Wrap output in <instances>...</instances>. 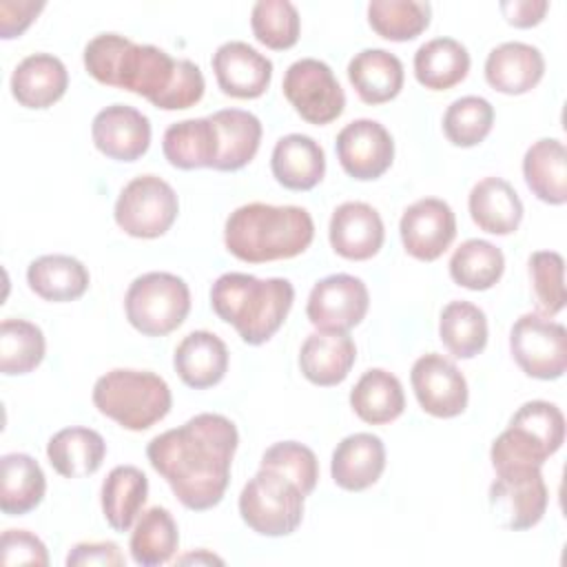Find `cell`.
Returning a JSON list of instances; mask_svg holds the SVG:
<instances>
[{
	"instance_id": "cell-1",
	"label": "cell",
	"mask_w": 567,
	"mask_h": 567,
	"mask_svg": "<svg viewBox=\"0 0 567 567\" xmlns=\"http://www.w3.org/2000/svg\"><path fill=\"white\" fill-rule=\"evenodd\" d=\"M237 445L239 434L228 416L202 412L157 434L146 445V458L186 509L206 512L226 494Z\"/></svg>"
},
{
	"instance_id": "cell-2",
	"label": "cell",
	"mask_w": 567,
	"mask_h": 567,
	"mask_svg": "<svg viewBox=\"0 0 567 567\" xmlns=\"http://www.w3.org/2000/svg\"><path fill=\"white\" fill-rule=\"evenodd\" d=\"M84 69L100 84L146 97L162 111L195 106L206 89L202 69L175 60L153 44H135L120 33H100L84 47Z\"/></svg>"
},
{
	"instance_id": "cell-3",
	"label": "cell",
	"mask_w": 567,
	"mask_h": 567,
	"mask_svg": "<svg viewBox=\"0 0 567 567\" xmlns=\"http://www.w3.org/2000/svg\"><path fill=\"white\" fill-rule=\"evenodd\" d=\"M315 239V221L301 206L244 204L224 224L226 250L246 264H266L301 255Z\"/></svg>"
},
{
	"instance_id": "cell-4",
	"label": "cell",
	"mask_w": 567,
	"mask_h": 567,
	"mask_svg": "<svg viewBox=\"0 0 567 567\" xmlns=\"http://www.w3.org/2000/svg\"><path fill=\"white\" fill-rule=\"evenodd\" d=\"M292 301L295 288L284 277L259 279L246 272H224L210 286L213 312L230 323L248 346H261L275 337Z\"/></svg>"
},
{
	"instance_id": "cell-5",
	"label": "cell",
	"mask_w": 567,
	"mask_h": 567,
	"mask_svg": "<svg viewBox=\"0 0 567 567\" xmlns=\"http://www.w3.org/2000/svg\"><path fill=\"white\" fill-rule=\"evenodd\" d=\"M93 405L124 430L142 432L162 421L173 405L168 383L148 370L115 368L93 385Z\"/></svg>"
},
{
	"instance_id": "cell-6",
	"label": "cell",
	"mask_w": 567,
	"mask_h": 567,
	"mask_svg": "<svg viewBox=\"0 0 567 567\" xmlns=\"http://www.w3.org/2000/svg\"><path fill=\"white\" fill-rule=\"evenodd\" d=\"M565 441V416L558 405L549 401H527L523 403L509 425L494 439L489 447V461L494 470L512 465H534L543 463L560 450Z\"/></svg>"
},
{
	"instance_id": "cell-7",
	"label": "cell",
	"mask_w": 567,
	"mask_h": 567,
	"mask_svg": "<svg viewBox=\"0 0 567 567\" xmlns=\"http://www.w3.org/2000/svg\"><path fill=\"white\" fill-rule=\"evenodd\" d=\"M190 310L188 284L164 270L135 277L124 297L128 323L144 337H166L177 330Z\"/></svg>"
},
{
	"instance_id": "cell-8",
	"label": "cell",
	"mask_w": 567,
	"mask_h": 567,
	"mask_svg": "<svg viewBox=\"0 0 567 567\" xmlns=\"http://www.w3.org/2000/svg\"><path fill=\"white\" fill-rule=\"evenodd\" d=\"M303 494L284 474L259 467L239 494L241 520L259 536H288L303 520Z\"/></svg>"
},
{
	"instance_id": "cell-9",
	"label": "cell",
	"mask_w": 567,
	"mask_h": 567,
	"mask_svg": "<svg viewBox=\"0 0 567 567\" xmlns=\"http://www.w3.org/2000/svg\"><path fill=\"white\" fill-rule=\"evenodd\" d=\"M179 199L175 188L157 175L133 177L117 195L113 217L131 237H162L177 219Z\"/></svg>"
},
{
	"instance_id": "cell-10",
	"label": "cell",
	"mask_w": 567,
	"mask_h": 567,
	"mask_svg": "<svg viewBox=\"0 0 567 567\" xmlns=\"http://www.w3.org/2000/svg\"><path fill=\"white\" fill-rule=\"evenodd\" d=\"M494 472L496 478L489 485L487 496L494 520L509 532H523L538 525L549 503L540 467L512 465Z\"/></svg>"
},
{
	"instance_id": "cell-11",
	"label": "cell",
	"mask_w": 567,
	"mask_h": 567,
	"mask_svg": "<svg viewBox=\"0 0 567 567\" xmlns=\"http://www.w3.org/2000/svg\"><path fill=\"white\" fill-rule=\"evenodd\" d=\"M509 352L527 377L560 379L567 370V330L538 312L520 315L509 330Z\"/></svg>"
},
{
	"instance_id": "cell-12",
	"label": "cell",
	"mask_w": 567,
	"mask_h": 567,
	"mask_svg": "<svg viewBox=\"0 0 567 567\" xmlns=\"http://www.w3.org/2000/svg\"><path fill=\"white\" fill-rule=\"evenodd\" d=\"M290 106L308 124L323 126L334 122L346 109V93L332 69L317 58L292 62L281 82Z\"/></svg>"
},
{
	"instance_id": "cell-13",
	"label": "cell",
	"mask_w": 567,
	"mask_h": 567,
	"mask_svg": "<svg viewBox=\"0 0 567 567\" xmlns=\"http://www.w3.org/2000/svg\"><path fill=\"white\" fill-rule=\"evenodd\" d=\"M368 306V286L354 275L337 272L319 279L312 286L306 315L317 330L350 332L365 319Z\"/></svg>"
},
{
	"instance_id": "cell-14",
	"label": "cell",
	"mask_w": 567,
	"mask_h": 567,
	"mask_svg": "<svg viewBox=\"0 0 567 567\" xmlns=\"http://www.w3.org/2000/svg\"><path fill=\"white\" fill-rule=\"evenodd\" d=\"M414 396L423 412L436 419H454L467 408V381L443 354L430 352L414 361L410 372Z\"/></svg>"
},
{
	"instance_id": "cell-15",
	"label": "cell",
	"mask_w": 567,
	"mask_h": 567,
	"mask_svg": "<svg viewBox=\"0 0 567 567\" xmlns=\"http://www.w3.org/2000/svg\"><path fill=\"white\" fill-rule=\"evenodd\" d=\"M341 168L359 179H379L394 159V140L390 131L377 120H354L346 124L334 142Z\"/></svg>"
},
{
	"instance_id": "cell-16",
	"label": "cell",
	"mask_w": 567,
	"mask_h": 567,
	"mask_svg": "<svg viewBox=\"0 0 567 567\" xmlns=\"http://www.w3.org/2000/svg\"><path fill=\"white\" fill-rule=\"evenodd\" d=\"M403 248L419 261L439 259L456 237V215L439 197H423L410 204L399 221Z\"/></svg>"
},
{
	"instance_id": "cell-17",
	"label": "cell",
	"mask_w": 567,
	"mask_h": 567,
	"mask_svg": "<svg viewBox=\"0 0 567 567\" xmlns=\"http://www.w3.org/2000/svg\"><path fill=\"white\" fill-rule=\"evenodd\" d=\"M213 71L221 93L237 100L261 97L272 80V62L241 40L217 47L213 53Z\"/></svg>"
},
{
	"instance_id": "cell-18",
	"label": "cell",
	"mask_w": 567,
	"mask_h": 567,
	"mask_svg": "<svg viewBox=\"0 0 567 567\" xmlns=\"http://www.w3.org/2000/svg\"><path fill=\"white\" fill-rule=\"evenodd\" d=\"M91 137L109 159L135 162L151 146V122L128 104H111L93 117Z\"/></svg>"
},
{
	"instance_id": "cell-19",
	"label": "cell",
	"mask_w": 567,
	"mask_h": 567,
	"mask_svg": "<svg viewBox=\"0 0 567 567\" xmlns=\"http://www.w3.org/2000/svg\"><path fill=\"white\" fill-rule=\"evenodd\" d=\"M332 250L350 261L372 259L385 239L383 219L365 202H343L334 208L328 226Z\"/></svg>"
},
{
	"instance_id": "cell-20",
	"label": "cell",
	"mask_w": 567,
	"mask_h": 567,
	"mask_svg": "<svg viewBox=\"0 0 567 567\" xmlns=\"http://www.w3.org/2000/svg\"><path fill=\"white\" fill-rule=\"evenodd\" d=\"M385 470V445L372 432H354L341 439L332 452V481L346 492L372 487Z\"/></svg>"
},
{
	"instance_id": "cell-21",
	"label": "cell",
	"mask_w": 567,
	"mask_h": 567,
	"mask_svg": "<svg viewBox=\"0 0 567 567\" xmlns=\"http://www.w3.org/2000/svg\"><path fill=\"white\" fill-rule=\"evenodd\" d=\"M357 361V346L348 332L317 330L306 337L299 350L301 374L321 388L346 381Z\"/></svg>"
},
{
	"instance_id": "cell-22",
	"label": "cell",
	"mask_w": 567,
	"mask_h": 567,
	"mask_svg": "<svg viewBox=\"0 0 567 567\" xmlns=\"http://www.w3.org/2000/svg\"><path fill=\"white\" fill-rule=\"evenodd\" d=\"M69 86V71L64 62L51 53L27 55L11 73L13 100L33 111L53 106Z\"/></svg>"
},
{
	"instance_id": "cell-23",
	"label": "cell",
	"mask_w": 567,
	"mask_h": 567,
	"mask_svg": "<svg viewBox=\"0 0 567 567\" xmlns=\"http://www.w3.org/2000/svg\"><path fill=\"white\" fill-rule=\"evenodd\" d=\"M545 75L543 53L525 42H503L487 53L485 80L505 95L529 93Z\"/></svg>"
},
{
	"instance_id": "cell-24",
	"label": "cell",
	"mask_w": 567,
	"mask_h": 567,
	"mask_svg": "<svg viewBox=\"0 0 567 567\" xmlns=\"http://www.w3.org/2000/svg\"><path fill=\"white\" fill-rule=\"evenodd\" d=\"M173 368L188 388H213L226 377L228 348L215 332L195 330L177 343L173 354Z\"/></svg>"
},
{
	"instance_id": "cell-25",
	"label": "cell",
	"mask_w": 567,
	"mask_h": 567,
	"mask_svg": "<svg viewBox=\"0 0 567 567\" xmlns=\"http://www.w3.org/2000/svg\"><path fill=\"white\" fill-rule=\"evenodd\" d=\"M272 177L288 190H310L326 175V153L310 135L290 133L277 140L270 155Z\"/></svg>"
},
{
	"instance_id": "cell-26",
	"label": "cell",
	"mask_w": 567,
	"mask_h": 567,
	"mask_svg": "<svg viewBox=\"0 0 567 567\" xmlns=\"http://www.w3.org/2000/svg\"><path fill=\"white\" fill-rule=\"evenodd\" d=\"M472 221L489 235H512L523 221V202L503 177H483L467 197Z\"/></svg>"
},
{
	"instance_id": "cell-27",
	"label": "cell",
	"mask_w": 567,
	"mask_h": 567,
	"mask_svg": "<svg viewBox=\"0 0 567 567\" xmlns=\"http://www.w3.org/2000/svg\"><path fill=\"white\" fill-rule=\"evenodd\" d=\"M403 64L385 49H363L348 64V80L365 104H385L403 89Z\"/></svg>"
},
{
	"instance_id": "cell-28",
	"label": "cell",
	"mask_w": 567,
	"mask_h": 567,
	"mask_svg": "<svg viewBox=\"0 0 567 567\" xmlns=\"http://www.w3.org/2000/svg\"><path fill=\"white\" fill-rule=\"evenodd\" d=\"M164 157L182 171L213 168L219 155V137L210 117H193L171 124L162 140Z\"/></svg>"
},
{
	"instance_id": "cell-29",
	"label": "cell",
	"mask_w": 567,
	"mask_h": 567,
	"mask_svg": "<svg viewBox=\"0 0 567 567\" xmlns=\"http://www.w3.org/2000/svg\"><path fill=\"white\" fill-rule=\"evenodd\" d=\"M523 177L527 188L545 204L563 206L567 202V151L556 137L536 140L523 157Z\"/></svg>"
},
{
	"instance_id": "cell-30",
	"label": "cell",
	"mask_w": 567,
	"mask_h": 567,
	"mask_svg": "<svg viewBox=\"0 0 567 567\" xmlns=\"http://www.w3.org/2000/svg\"><path fill=\"white\" fill-rule=\"evenodd\" d=\"M27 284L40 299L66 303L89 290L91 275L86 266L71 255H42L29 264Z\"/></svg>"
},
{
	"instance_id": "cell-31",
	"label": "cell",
	"mask_w": 567,
	"mask_h": 567,
	"mask_svg": "<svg viewBox=\"0 0 567 567\" xmlns=\"http://www.w3.org/2000/svg\"><path fill=\"white\" fill-rule=\"evenodd\" d=\"M51 467L64 478L91 476L100 470L106 456V443L100 432L82 425L55 432L47 443Z\"/></svg>"
},
{
	"instance_id": "cell-32",
	"label": "cell",
	"mask_w": 567,
	"mask_h": 567,
	"mask_svg": "<svg viewBox=\"0 0 567 567\" xmlns=\"http://www.w3.org/2000/svg\"><path fill=\"white\" fill-rule=\"evenodd\" d=\"M217 128L219 155L215 171L233 173L252 162L261 142V122L250 111L221 109L208 115Z\"/></svg>"
},
{
	"instance_id": "cell-33",
	"label": "cell",
	"mask_w": 567,
	"mask_h": 567,
	"mask_svg": "<svg viewBox=\"0 0 567 567\" xmlns=\"http://www.w3.org/2000/svg\"><path fill=\"white\" fill-rule=\"evenodd\" d=\"M148 496V478L135 465H117L113 467L100 492L102 514L111 529L128 532Z\"/></svg>"
},
{
	"instance_id": "cell-34",
	"label": "cell",
	"mask_w": 567,
	"mask_h": 567,
	"mask_svg": "<svg viewBox=\"0 0 567 567\" xmlns=\"http://www.w3.org/2000/svg\"><path fill=\"white\" fill-rule=\"evenodd\" d=\"M350 408L370 425H385L399 419L405 410V394L401 381L383 370L372 368L354 383L350 392Z\"/></svg>"
},
{
	"instance_id": "cell-35",
	"label": "cell",
	"mask_w": 567,
	"mask_h": 567,
	"mask_svg": "<svg viewBox=\"0 0 567 567\" xmlns=\"http://www.w3.org/2000/svg\"><path fill=\"white\" fill-rule=\"evenodd\" d=\"M2 487L0 509L7 516H22L35 509L47 492V478L38 461L22 452H11L0 458Z\"/></svg>"
},
{
	"instance_id": "cell-36",
	"label": "cell",
	"mask_w": 567,
	"mask_h": 567,
	"mask_svg": "<svg viewBox=\"0 0 567 567\" xmlns=\"http://www.w3.org/2000/svg\"><path fill=\"white\" fill-rule=\"evenodd\" d=\"M470 53L454 38H434L414 53V78L430 91H447L465 80Z\"/></svg>"
},
{
	"instance_id": "cell-37",
	"label": "cell",
	"mask_w": 567,
	"mask_h": 567,
	"mask_svg": "<svg viewBox=\"0 0 567 567\" xmlns=\"http://www.w3.org/2000/svg\"><path fill=\"white\" fill-rule=\"evenodd\" d=\"M179 547L177 523L166 507H148L137 516L131 532V556L142 567H157L168 563Z\"/></svg>"
},
{
	"instance_id": "cell-38",
	"label": "cell",
	"mask_w": 567,
	"mask_h": 567,
	"mask_svg": "<svg viewBox=\"0 0 567 567\" xmlns=\"http://www.w3.org/2000/svg\"><path fill=\"white\" fill-rule=\"evenodd\" d=\"M439 337L456 359H472L487 346V317L472 301H450L439 317Z\"/></svg>"
},
{
	"instance_id": "cell-39",
	"label": "cell",
	"mask_w": 567,
	"mask_h": 567,
	"mask_svg": "<svg viewBox=\"0 0 567 567\" xmlns=\"http://www.w3.org/2000/svg\"><path fill=\"white\" fill-rule=\"evenodd\" d=\"M505 270V257L501 248L485 239L463 241L450 259V277L454 284L467 290H489L498 284Z\"/></svg>"
},
{
	"instance_id": "cell-40",
	"label": "cell",
	"mask_w": 567,
	"mask_h": 567,
	"mask_svg": "<svg viewBox=\"0 0 567 567\" xmlns=\"http://www.w3.org/2000/svg\"><path fill=\"white\" fill-rule=\"evenodd\" d=\"M430 2L372 0L368 4V22L372 31L390 42H408L419 38L430 27Z\"/></svg>"
},
{
	"instance_id": "cell-41",
	"label": "cell",
	"mask_w": 567,
	"mask_h": 567,
	"mask_svg": "<svg viewBox=\"0 0 567 567\" xmlns=\"http://www.w3.org/2000/svg\"><path fill=\"white\" fill-rule=\"evenodd\" d=\"M47 341L42 330L27 319H4L0 323V372L4 377L29 374L44 359Z\"/></svg>"
},
{
	"instance_id": "cell-42",
	"label": "cell",
	"mask_w": 567,
	"mask_h": 567,
	"mask_svg": "<svg viewBox=\"0 0 567 567\" xmlns=\"http://www.w3.org/2000/svg\"><path fill=\"white\" fill-rule=\"evenodd\" d=\"M250 29L259 44L272 51H286L299 40L301 18L288 0H259L250 11Z\"/></svg>"
},
{
	"instance_id": "cell-43",
	"label": "cell",
	"mask_w": 567,
	"mask_h": 567,
	"mask_svg": "<svg viewBox=\"0 0 567 567\" xmlns=\"http://www.w3.org/2000/svg\"><path fill=\"white\" fill-rule=\"evenodd\" d=\"M494 126V106L478 95L454 100L443 115V133L447 142L461 148L481 144Z\"/></svg>"
},
{
	"instance_id": "cell-44",
	"label": "cell",
	"mask_w": 567,
	"mask_h": 567,
	"mask_svg": "<svg viewBox=\"0 0 567 567\" xmlns=\"http://www.w3.org/2000/svg\"><path fill=\"white\" fill-rule=\"evenodd\" d=\"M532 292L543 317H556L565 308V261L556 250H536L529 255Z\"/></svg>"
},
{
	"instance_id": "cell-45",
	"label": "cell",
	"mask_w": 567,
	"mask_h": 567,
	"mask_svg": "<svg viewBox=\"0 0 567 567\" xmlns=\"http://www.w3.org/2000/svg\"><path fill=\"white\" fill-rule=\"evenodd\" d=\"M259 467L275 470L292 481L303 496L312 494L319 481V461L315 452L297 441H279L261 454Z\"/></svg>"
},
{
	"instance_id": "cell-46",
	"label": "cell",
	"mask_w": 567,
	"mask_h": 567,
	"mask_svg": "<svg viewBox=\"0 0 567 567\" xmlns=\"http://www.w3.org/2000/svg\"><path fill=\"white\" fill-rule=\"evenodd\" d=\"M2 565H49L47 545L27 529H4L0 540Z\"/></svg>"
},
{
	"instance_id": "cell-47",
	"label": "cell",
	"mask_w": 567,
	"mask_h": 567,
	"mask_svg": "<svg viewBox=\"0 0 567 567\" xmlns=\"http://www.w3.org/2000/svg\"><path fill=\"white\" fill-rule=\"evenodd\" d=\"M42 9V0H0V38H20Z\"/></svg>"
},
{
	"instance_id": "cell-48",
	"label": "cell",
	"mask_w": 567,
	"mask_h": 567,
	"mask_svg": "<svg viewBox=\"0 0 567 567\" xmlns=\"http://www.w3.org/2000/svg\"><path fill=\"white\" fill-rule=\"evenodd\" d=\"M69 567H122L126 563L117 543H78L71 547L64 560Z\"/></svg>"
},
{
	"instance_id": "cell-49",
	"label": "cell",
	"mask_w": 567,
	"mask_h": 567,
	"mask_svg": "<svg viewBox=\"0 0 567 567\" xmlns=\"http://www.w3.org/2000/svg\"><path fill=\"white\" fill-rule=\"evenodd\" d=\"M503 18L507 24L516 29H532L545 20V13L549 11L547 0H505L498 4Z\"/></svg>"
},
{
	"instance_id": "cell-50",
	"label": "cell",
	"mask_w": 567,
	"mask_h": 567,
	"mask_svg": "<svg viewBox=\"0 0 567 567\" xmlns=\"http://www.w3.org/2000/svg\"><path fill=\"white\" fill-rule=\"evenodd\" d=\"M177 563H195V565H213V563H217V565H224V560L219 558V556H215V554H210V551H206V549H199V551H195V554H186V556H182Z\"/></svg>"
}]
</instances>
